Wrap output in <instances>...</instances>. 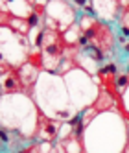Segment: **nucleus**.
<instances>
[{"instance_id": "obj_4", "label": "nucleus", "mask_w": 129, "mask_h": 153, "mask_svg": "<svg viewBox=\"0 0 129 153\" xmlns=\"http://www.w3.org/2000/svg\"><path fill=\"white\" fill-rule=\"evenodd\" d=\"M118 11H120V4L118 2H96L94 4V15L98 13L100 17L113 20V19H120L118 17Z\"/></svg>"}, {"instance_id": "obj_5", "label": "nucleus", "mask_w": 129, "mask_h": 153, "mask_svg": "<svg viewBox=\"0 0 129 153\" xmlns=\"http://www.w3.org/2000/svg\"><path fill=\"white\" fill-rule=\"evenodd\" d=\"M120 30H122V35L129 39V4L122 6V11H120Z\"/></svg>"}, {"instance_id": "obj_3", "label": "nucleus", "mask_w": 129, "mask_h": 153, "mask_svg": "<svg viewBox=\"0 0 129 153\" xmlns=\"http://www.w3.org/2000/svg\"><path fill=\"white\" fill-rule=\"evenodd\" d=\"M39 72H41V68H37L35 65H31L28 61H24L19 67V76H20V81H22L24 91H28V89L31 91V89H33V85H35L37 78H39Z\"/></svg>"}, {"instance_id": "obj_1", "label": "nucleus", "mask_w": 129, "mask_h": 153, "mask_svg": "<svg viewBox=\"0 0 129 153\" xmlns=\"http://www.w3.org/2000/svg\"><path fill=\"white\" fill-rule=\"evenodd\" d=\"M0 85H2V94H17V92H22L24 87L22 81H20V76H19V68L11 67L9 63L2 61L0 63Z\"/></svg>"}, {"instance_id": "obj_2", "label": "nucleus", "mask_w": 129, "mask_h": 153, "mask_svg": "<svg viewBox=\"0 0 129 153\" xmlns=\"http://www.w3.org/2000/svg\"><path fill=\"white\" fill-rule=\"evenodd\" d=\"M63 122L56 118H48L44 113H37V127H35V135L42 142H52L59 140V131H61Z\"/></svg>"}]
</instances>
